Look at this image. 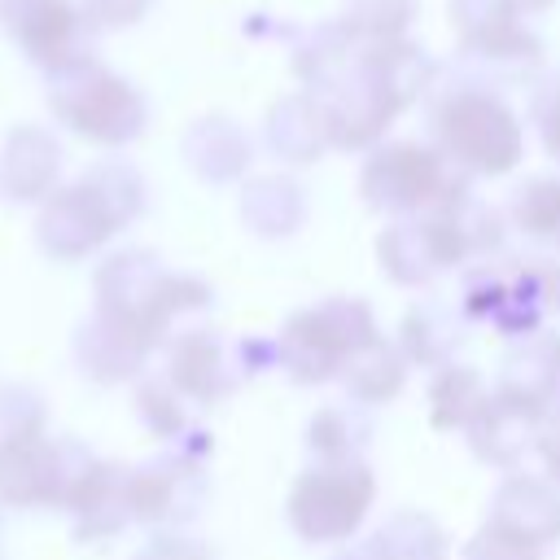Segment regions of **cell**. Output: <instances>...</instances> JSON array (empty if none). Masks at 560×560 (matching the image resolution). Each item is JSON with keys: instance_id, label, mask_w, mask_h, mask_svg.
<instances>
[{"instance_id": "obj_4", "label": "cell", "mask_w": 560, "mask_h": 560, "mask_svg": "<svg viewBox=\"0 0 560 560\" xmlns=\"http://www.w3.org/2000/svg\"><path fill=\"white\" fill-rule=\"evenodd\" d=\"M118 210L109 206V197L96 188V179H79L74 188H57L35 223L39 249L52 258H79L88 249H96L109 232H114Z\"/></svg>"}, {"instance_id": "obj_2", "label": "cell", "mask_w": 560, "mask_h": 560, "mask_svg": "<svg viewBox=\"0 0 560 560\" xmlns=\"http://www.w3.org/2000/svg\"><path fill=\"white\" fill-rule=\"evenodd\" d=\"M61 446L44 429H13L0 433V508H48L70 503L92 464L74 477L61 464Z\"/></svg>"}, {"instance_id": "obj_5", "label": "cell", "mask_w": 560, "mask_h": 560, "mask_svg": "<svg viewBox=\"0 0 560 560\" xmlns=\"http://www.w3.org/2000/svg\"><path fill=\"white\" fill-rule=\"evenodd\" d=\"M57 166L61 149L44 127H13L0 149V197L18 206L48 201L57 192Z\"/></svg>"}, {"instance_id": "obj_6", "label": "cell", "mask_w": 560, "mask_h": 560, "mask_svg": "<svg viewBox=\"0 0 560 560\" xmlns=\"http://www.w3.org/2000/svg\"><path fill=\"white\" fill-rule=\"evenodd\" d=\"M0 4H4V0H0Z\"/></svg>"}, {"instance_id": "obj_1", "label": "cell", "mask_w": 560, "mask_h": 560, "mask_svg": "<svg viewBox=\"0 0 560 560\" xmlns=\"http://www.w3.org/2000/svg\"><path fill=\"white\" fill-rule=\"evenodd\" d=\"M48 105H52V114L70 131H79L83 140H96V144L131 140L136 127H140V101H136V92L122 79H114L109 70L92 66V61H79L70 70L52 74Z\"/></svg>"}, {"instance_id": "obj_3", "label": "cell", "mask_w": 560, "mask_h": 560, "mask_svg": "<svg viewBox=\"0 0 560 560\" xmlns=\"http://www.w3.org/2000/svg\"><path fill=\"white\" fill-rule=\"evenodd\" d=\"M0 22L9 39L26 52V61L44 66L48 74H61L83 61V26L79 9L70 0H4Z\"/></svg>"}]
</instances>
